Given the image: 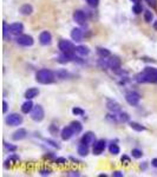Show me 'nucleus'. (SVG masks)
I'll use <instances>...</instances> for the list:
<instances>
[{
    "label": "nucleus",
    "instance_id": "obj_1",
    "mask_svg": "<svg viewBox=\"0 0 157 177\" xmlns=\"http://www.w3.org/2000/svg\"><path fill=\"white\" fill-rule=\"evenodd\" d=\"M138 83H157V68H145V70L136 76Z\"/></svg>",
    "mask_w": 157,
    "mask_h": 177
},
{
    "label": "nucleus",
    "instance_id": "obj_2",
    "mask_svg": "<svg viewBox=\"0 0 157 177\" xmlns=\"http://www.w3.org/2000/svg\"><path fill=\"white\" fill-rule=\"evenodd\" d=\"M36 79L37 82L40 83V84H51V83L55 82V74L52 71L47 70V68H42L37 72L36 74Z\"/></svg>",
    "mask_w": 157,
    "mask_h": 177
},
{
    "label": "nucleus",
    "instance_id": "obj_3",
    "mask_svg": "<svg viewBox=\"0 0 157 177\" xmlns=\"http://www.w3.org/2000/svg\"><path fill=\"white\" fill-rule=\"evenodd\" d=\"M106 119L112 123H125L129 121V115L125 112H112L111 115L106 116Z\"/></svg>",
    "mask_w": 157,
    "mask_h": 177
},
{
    "label": "nucleus",
    "instance_id": "obj_4",
    "mask_svg": "<svg viewBox=\"0 0 157 177\" xmlns=\"http://www.w3.org/2000/svg\"><path fill=\"white\" fill-rule=\"evenodd\" d=\"M45 117V111H44L43 106L42 105H36L33 106V109L31 111V118L34 121V122H42Z\"/></svg>",
    "mask_w": 157,
    "mask_h": 177
},
{
    "label": "nucleus",
    "instance_id": "obj_5",
    "mask_svg": "<svg viewBox=\"0 0 157 177\" xmlns=\"http://www.w3.org/2000/svg\"><path fill=\"white\" fill-rule=\"evenodd\" d=\"M58 46H59V50H60L63 53H66V55H72V53L76 51L74 45L69 40H60Z\"/></svg>",
    "mask_w": 157,
    "mask_h": 177
},
{
    "label": "nucleus",
    "instance_id": "obj_6",
    "mask_svg": "<svg viewBox=\"0 0 157 177\" xmlns=\"http://www.w3.org/2000/svg\"><path fill=\"white\" fill-rule=\"evenodd\" d=\"M17 44L20 45V46H25V47H29L33 45V38L29 36V34H20V36H17Z\"/></svg>",
    "mask_w": 157,
    "mask_h": 177
},
{
    "label": "nucleus",
    "instance_id": "obj_7",
    "mask_svg": "<svg viewBox=\"0 0 157 177\" xmlns=\"http://www.w3.org/2000/svg\"><path fill=\"white\" fill-rule=\"evenodd\" d=\"M6 123L11 126H18L23 123V117L19 113H10L6 117Z\"/></svg>",
    "mask_w": 157,
    "mask_h": 177
},
{
    "label": "nucleus",
    "instance_id": "obj_8",
    "mask_svg": "<svg viewBox=\"0 0 157 177\" xmlns=\"http://www.w3.org/2000/svg\"><path fill=\"white\" fill-rule=\"evenodd\" d=\"M125 100L128 102V104L135 106V105H137V104L140 103V100H141V95H140L138 92L130 91V92H128V93L125 95Z\"/></svg>",
    "mask_w": 157,
    "mask_h": 177
},
{
    "label": "nucleus",
    "instance_id": "obj_9",
    "mask_svg": "<svg viewBox=\"0 0 157 177\" xmlns=\"http://www.w3.org/2000/svg\"><path fill=\"white\" fill-rule=\"evenodd\" d=\"M39 43L42 45H45V46L50 45L52 43V36H51V33L49 31H43L39 34Z\"/></svg>",
    "mask_w": 157,
    "mask_h": 177
},
{
    "label": "nucleus",
    "instance_id": "obj_10",
    "mask_svg": "<svg viewBox=\"0 0 157 177\" xmlns=\"http://www.w3.org/2000/svg\"><path fill=\"white\" fill-rule=\"evenodd\" d=\"M73 20H74L77 24H79V25H85V23H86L85 13H84L83 11H80V10L74 11V12H73Z\"/></svg>",
    "mask_w": 157,
    "mask_h": 177
},
{
    "label": "nucleus",
    "instance_id": "obj_11",
    "mask_svg": "<svg viewBox=\"0 0 157 177\" xmlns=\"http://www.w3.org/2000/svg\"><path fill=\"white\" fill-rule=\"evenodd\" d=\"M80 142H82L83 144H86V145H91V144H93V143L96 142V135H95L93 132H91V131L85 132V134L83 135V137H82Z\"/></svg>",
    "mask_w": 157,
    "mask_h": 177
},
{
    "label": "nucleus",
    "instance_id": "obj_12",
    "mask_svg": "<svg viewBox=\"0 0 157 177\" xmlns=\"http://www.w3.org/2000/svg\"><path fill=\"white\" fill-rule=\"evenodd\" d=\"M105 147H106V142L104 139H99L97 142H95L93 144V155H100L104 150H105Z\"/></svg>",
    "mask_w": 157,
    "mask_h": 177
},
{
    "label": "nucleus",
    "instance_id": "obj_13",
    "mask_svg": "<svg viewBox=\"0 0 157 177\" xmlns=\"http://www.w3.org/2000/svg\"><path fill=\"white\" fill-rule=\"evenodd\" d=\"M8 30H10V32H11L12 34H14V36H20V34L23 33V31H24V25H23L21 23H13V24H11V25L8 26Z\"/></svg>",
    "mask_w": 157,
    "mask_h": 177
},
{
    "label": "nucleus",
    "instance_id": "obj_14",
    "mask_svg": "<svg viewBox=\"0 0 157 177\" xmlns=\"http://www.w3.org/2000/svg\"><path fill=\"white\" fill-rule=\"evenodd\" d=\"M61 139L63 141H69L73 135H74V131L72 130L71 126H65L63 130H61Z\"/></svg>",
    "mask_w": 157,
    "mask_h": 177
},
{
    "label": "nucleus",
    "instance_id": "obj_15",
    "mask_svg": "<svg viewBox=\"0 0 157 177\" xmlns=\"http://www.w3.org/2000/svg\"><path fill=\"white\" fill-rule=\"evenodd\" d=\"M83 36H84V33H83V31L80 30V28H73L71 31V38L73 39L74 41H77V43H79V41H82L83 39Z\"/></svg>",
    "mask_w": 157,
    "mask_h": 177
},
{
    "label": "nucleus",
    "instance_id": "obj_16",
    "mask_svg": "<svg viewBox=\"0 0 157 177\" xmlns=\"http://www.w3.org/2000/svg\"><path fill=\"white\" fill-rule=\"evenodd\" d=\"M26 136H27V131H26L25 129H19V130H17L15 132H13L12 139H13V141H21V139L26 138Z\"/></svg>",
    "mask_w": 157,
    "mask_h": 177
},
{
    "label": "nucleus",
    "instance_id": "obj_17",
    "mask_svg": "<svg viewBox=\"0 0 157 177\" xmlns=\"http://www.w3.org/2000/svg\"><path fill=\"white\" fill-rule=\"evenodd\" d=\"M106 108H108V110H110L111 112H118V111H121L119 104L117 102L112 100V99H108L106 100Z\"/></svg>",
    "mask_w": 157,
    "mask_h": 177
},
{
    "label": "nucleus",
    "instance_id": "obj_18",
    "mask_svg": "<svg viewBox=\"0 0 157 177\" xmlns=\"http://www.w3.org/2000/svg\"><path fill=\"white\" fill-rule=\"evenodd\" d=\"M109 68L112 70H118L121 68V60L118 57H111L109 59Z\"/></svg>",
    "mask_w": 157,
    "mask_h": 177
},
{
    "label": "nucleus",
    "instance_id": "obj_19",
    "mask_svg": "<svg viewBox=\"0 0 157 177\" xmlns=\"http://www.w3.org/2000/svg\"><path fill=\"white\" fill-rule=\"evenodd\" d=\"M19 12H20V14H23V15H31L32 12H33V7L30 4H25V5H23L19 8Z\"/></svg>",
    "mask_w": 157,
    "mask_h": 177
},
{
    "label": "nucleus",
    "instance_id": "obj_20",
    "mask_svg": "<svg viewBox=\"0 0 157 177\" xmlns=\"http://www.w3.org/2000/svg\"><path fill=\"white\" fill-rule=\"evenodd\" d=\"M38 95H39V90L36 89V87H31L29 90H26V92H25V98H26V99H33L34 97H37Z\"/></svg>",
    "mask_w": 157,
    "mask_h": 177
},
{
    "label": "nucleus",
    "instance_id": "obj_21",
    "mask_svg": "<svg viewBox=\"0 0 157 177\" xmlns=\"http://www.w3.org/2000/svg\"><path fill=\"white\" fill-rule=\"evenodd\" d=\"M33 109V103L31 102V99H27L23 105H21V111L24 113H30Z\"/></svg>",
    "mask_w": 157,
    "mask_h": 177
},
{
    "label": "nucleus",
    "instance_id": "obj_22",
    "mask_svg": "<svg viewBox=\"0 0 157 177\" xmlns=\"http://www.w3.org/2000/svg\"><path fill=\"white\" fill-rule=\"evenodd\" d=\"M70 126L72 128V130L74 131V134H79V132H82V130H83V125L80 124V122H78V121H73V122L70 124Z\"/></svg>",
    "mask_w": 157,
    "mask_h": 177
},
{
    "label": "nucleus",
    "instance_id": "obj_23",
    "mask_svg": "<svg viewBox=\"0 0 157 177\" xmlns=\"http://www.w3.org/2000/svg\"><path fill=\"white\" fill-rule=\"evenodd\" d=\"M130 128L132 130L137 131V132H142V131L145 130V126H143L142 124H140V123L137 122H130Z\"/></svg>",
    "mask_w": 157,
    "mask_h": 177
},
{
    "label": "nucleus",
    "instance_id": "obj_24",
    "mask_svg": "<svg viewBox=\"0 0 157 177\" xmlns=\"http://www.w3.org/2000/svg\"><path fill=\"white\" fill-rule=\"evenodd\" d=\"M78 153H79L80 156H86V155L89 153V145L80 143V145L78 147Z\"/></svg>",
    "mask_w": 157,
    "mask_h": 177
},
{
    "label": "nucleus",
    "instance_id": "obj_25",
    "mask_svg": "<svg viewBox=\"0 0 157 177\" xmlns=\"http://www.w3.org/2000/svg\"><path fill=\"white\" fill-rule=\"evenodd\" d=\"M76 52H77V53H79L80 55H87L89 53H90L89 49H87L86 46H82V45L76 47Z\"/></svg>",
    "mask_w": 157,
    "mask_h": 177
},
{
    "label": "nucleus",
    "instance_id": "obj_26",
    "mask_svg": "<svg viewBox=\"0 0 157 177\" xmlns=\"http://www.w3.org/2000/svg\"><path fill=\"white\" fill-rule=\"evenodd\" d=\"M97 53L99 55L100 58H106V57H110V51L106 50V49H103V47H98L97 49Z\"/></svg>",
    "mask_w": 157,
    "mask_h": 177
},
{
    "label": "nucleus",
    "instance_id": "obj_27",
    "mask_svg": "<svg viewBox=\"0 0 157 177\" xmlns=\"http://www.w3.org/2000/svg\"><path fill=\"white\" fill-rule=\"evenodd\" d=\"M109 151H110V153H112V155H118L121 149H119V147H118L117 144H114V143H112V144L109 147Z\"/></svg>",
    "mask_w": 157,
    "mask_h": 177
},
{
    "label": "nucleus",
    "instance_id": "obj_28",
    "mask_svg": "<svg viewBox=\"0 0 157 177\" xmlns=\"http://www.w3.org/2000/svg\"><path fill=\"white\" fill-rule=\"evenodd\" d=\"M131 155H132V157H135V158H141L143 156V152H142V150H140V149H132Z\"/></svg>",
    "mask_w": 157,
    "mask_h": 177
},
{
    "label": "nucleus",
    "instance_id": "obj_29",
    "mask_svg": "<svg viewBox=\"0 0 157 177\" xmlns=\"http://www.w3.org/2000/svg\"><path fill=\"white\" fill-rule=\"evenodd\" d=\"M142 11H143V7L140 4H135V5L132 6V12L135 14H140Z\"/></svg>",
    "mask_w": 157,
    "mask_h": 177
},
{
    "label": "nucleus",
    "instance_id": "obj_30",
    "mask_svg": "<svg viewBox=\"0 0 157 177\" xmlns=\"http://www.w3.org/2000/svg\"><path fill=\"white\" fill-rule=\"evenodd\" d=\"M144 19H145V21L151 23V21H152V19H154V14L151 13L150 11H146V12L144 13Z\"/></svg>",
    "mask_w": 157,
    "mask_h": 177
},
{
    "label": "nucleus",
    "instance_id": "obj_31",
    "mask_svg": "<svg viewBox=\"0 0 157 177\" xmlns=\"http://www.w3.org/2000/svg\"><path fill=\"white\" fill-rule=\"evenodd\" d=\"M72 113L76 115V116H83L84 115V111L82 109H79V108H73L72 109Z\"/></svg>",
    "mask_w": 157,
    "mask_h": 177
},
{
    "label": "nucleus",
    "instance_id": "obj_32",
    "mask_svg": "<svg viewBox=\"0 0 157 177\" xmlns=\"http://www.w3.org/2000/svg\"><path fill=\"white\" fill-rule=\"evenodd\" d=\"M4 147H5V149L7 150V151H11V152H13V151L17 150V147L11 145V144H8V143H4Z\"/></svg>",
    "mask_w": 157,
    "mask_h": 177
},
{
    "label": "nucleus",
    "instance_id": "obj_33",
    "mask_svg": "<svg viewBox=\"0 0 157 177\" xmlns=\"http://www.w3.org/2000/svg\"><path fill=\"white\" fill-rule=\"evenodd\" d=\"M51 172H52V170H51V169H49V168H44V169L40 170V175H42V176L51 175Z\"/></svg>",
    "mask_w": 157,
    "mask_h": 177
},
{
    "label": "nucleus",
    "instance_id": "obj_34",
    "mask_svg": "<svg viewBox=\"0 0 157 177\" xmlns=\"http://www.w3.org/2000/svg\"><path fill=\"white\" fill-rule=\"evenodd\" d=\"M86 2L91 6V7H97L99 4V0H86Z\"/></svg>",
    "mask_w": 157,
    "mask_h": 177
},
{
    "label": "nucleus",
    "instance_id": "obj_35",
    "mask_svg": "<svg viewBox=\"0 0 157 177\" xmlns=\"http://www.w3.org/2000/svg\"><path fill=\"white\" fill-rule=\"evenodd\" d=\"M46 141V143H49L50 145H52V147H55V148H59V145H58L57 142H55V141H52V139H45Z\"/></svg>",
    "mask_w": 157,
    "mask_h": 177
},
{
    "label": "nucleus",
    "instance_id": "obj_36",
    "mask_svg": "<svg viewBox=\"0 0 157 177\" xmlns=\"http://www.w3.org/2000/svg\"><path fill=\"white\" fill-rule=\"evenodd\" d=\"M146 2H148V5L151 6L152 8H155L157 6V0H146Z\"/></svg>",
    "mask_w": 157,
    "mask_h": 177
},
{
    "label": "nucleus",
    "instance_id": "obj_37",
    "mask_svg": "<svg viewBox=\"0 0 157 177\" xmlns=\"http://www.w3.org/2000/svg\"><path fill=\"white\" fill-rule=\"evenodd\" d=\"M56 163L57 164H65L66 163V160H65L64 157H58V158H56Z\"/></svg>",
    "mask_w": 157,
    "mask_h": 177
},
{
    "label": "nucleus",
    "instance_id": "obj_38",
    "mask_svg": "<svg viewBox=\"0 0 157 177\" xmlns=\"http://www.w3.org/2000/svg\"><path fill=\"white\" fill-rule=\"evenodd\" d=\"M57 74H58V76H59V77H60V78H61V79H64V78H66V76H68V73H66L65 71H59V72H58Z\"/></svg>",
    "mask_w": 157,
    "mask_h": 177
},
{
    "label": "nucleus",
    "instance_id": "obj_39",
    "mask_svg": "<svg viewBox=\"0 0 157 177\" xmlns=\"http://www.w3.org/2000/svg\"><path fill=\"white\" fill-rule=\"evenodd\" d=\"M112 176L114 177H123L124 176V174H123L122 171H114V172H112Z\"/></svg>",
    "mask_w": 157,
    "mask_h": 177
},
{
    "label": "nucleus",
    "instance_id": "obj_40",
    "mask_svg": "<svg viewBox=\"0 0 157 177\" xmlns=\"http://www.w3.org/2000/svg\"><path fill=\"white\" fill-rule=\"evenodd\" d=\"M121 161H122V162H123L124 164H127V165H128V164L130 163V158H129L128 156H123Z\"/></svg>",
    "mask_w": 157,
    "mask_h": 177
},
{
    "label": "nucleus",
    "instance_id": "obj_41",
    "mask_svg": "<svg viewBox=\"0 0 157 177\" xmlns=\"http://www.w3.org/2000/svg\"><path fill=\"white\" fill-rule=\"evenodd\" d=\"M7 109H8V105H7V103L4 100V102H2V112L6 113V112H7Z\"/></svg>",
    "mask_w": 157,
    "mask_h": 177
},
{
    "label": "nucleus",
    "instance_id": "obj_42",
    "mask_svg": "<svg viewBox=\"0 0 157 177\" xmlns=\"http://www.w3.org/2000/svg\"><path fill=\"white\" fill-rule=\"evenodd\" d=\"M66 175H68V176H80V174H79L78 171H69Z\"/></svg>",
    "mask_w": 157,
    "mask_h": 177
},
{
    "label": "nucleus",
    "instance_id": "obj_43",
    "mask_svg": "<svg viewBox=\"0 0 157 177\" xmlns=\"http://www.w3.org/2000/svg\"><path fill=\"white\" fill-rule=\"evenodd\" d=\"M151 165L155 166V168H157V158H154V160L151 161Z\"/></svg>",
    "mask_w": 157,
    "mask_h": 177
},
{
    "label": "nucleus",
    "instance_id": "obj_44",
    "mask_svg": "<svg viewBox=\"0 0 157 177\" xmlns=\"http://www.w3.org/2000/svg\"><path fill=\"white\" fill-rule=\"evenodd\" d=\"M132 1H133L135 4H140V1H141V0H132Z\"/></svg>",
    "mask_w": 157,
    "mask_h": 177
}]
</instances>
